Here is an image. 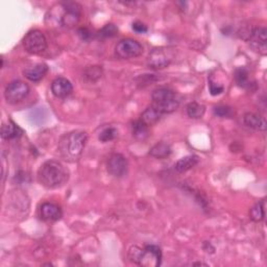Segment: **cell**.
I'll use <instances>...</instances> for the list:
<instances>
[{
	"instance_id": "6da1fadb",
	"label": "cell",
	"mask_w": 267,
	"mask_h": 267,
	"mask_svg": "<svg viewBox=\"0 0 267 267\" xmlns=\"http://www.w3.org/2000/svg\"><path fill=\"white\" fill-rule=\"evenodd\" d=\"M69 178V171L65 166L55 160L43 163L38 170V181L48 189L62 187Z\"/></svg>"
},
{
	"instance_id": "7a4b0ae2",
	"label": "cell",
	"mask_w": 267,
	"mask_h": 267,
	"mask_svg": "<svg viewBox=\"0 0 267 267\" xmlns=\"http://www.w3.org/2000/svg\"><path fill=\"white\" fill-rule=\"evenodd\" d=\"M88 135L84 131H73L64 135L59 142V153L65 161L76 162L86 146Z\"/></svg>"
},
{
	"instance_id": "3957f363",
	"label": "cell",
	"mask_w": 267,
	"mask_h": 267,
	"mask_svg": "<svg viewBox=\"0 0 267 267\" xmlns=\"http://www.w3.org/2000/svg\"><path fill=\"white\" fill-rule=\"evenodd\" d=\"M151 98H153V107L161 114L175 112L179 106V100L176 92L168 88L156 89L151 94Z\"/></svg>"
},
{
	"instance_id": "277c9868",
	"label": "cell",
	"mask_w": 267,
	"mask_h": 267,
	"mask_svg": "<svg viewBox=\"0 0 267 267\" xmlns=\"http://www.w3.org/2000/svg\"><path fill=\"white\" fill-rule=\"evenodd\" d=\"M240 37L249 43V46L259 53L265 55L267 53V31L265 27H252L248 31H242Z\"/></svg>"
},
{
	"instance_id": "5b68a950",
	"label": "cell",
	"mask_w": 267,
	"mask_h": 267,
	"mask_svg": "<svg viewBox=\"0 0 267 267\" xmlns=\"http://www.w3.org/2000/svg\"><path fill=\"white\" fill-rule=\"evenodd\" d=\"M115 53L119 59L128 60L134 59L142 54L143 47L138 41L133 39L121 40L115 47Z\"/></svg>"
},
{
	"instance_id": "8992f818",
	"label": "cell",
	"mask_w": 267,
	"mask_h": 267,
	"mask_svg": "<svg viewBox=\"0 0 267 267\" xmlns=\"http://www.w3.org/2000/svg\"><path fill=\"white\" fill-rule=\"evenodd\" d=\"M23 46L27 53L38 54L47 48V40L40 31H32L28 33L23 40Z\"/></svg>"
},
{
	"instance_id": "52a82bcc",
	"label": "cell",
	"mask_w": 267,
	"mask_h": 267,
	"mask_svg": "<svg viewBox=\"0 0 267 267\" xmlns=\"http://www.w3.org/2000/svg\"><path fill=\"white\" fill-rule=\"evenodd\" d=\"M28 93H30V87L27 84L22 81H14L6 86L4 96L8 103L15 105L22 102Z\"/></svg>"
},
{
	"instance_id": "ba28073f",
	"label": "cell",
	"mask_w": 267,
	"mask_h": 267,
	"mask_svg": "<svg viewBox=\"0 0 267 267\" xmlns=\"http://www.w3.org/2000/svg\"><path fill=\"white\" fill-rule=\"evenodd\" d=\"M63 14L60 18L61 22L66 27H73L78 23L82 15V6L77 2L62 3Z\"/></svg>"
},
{
	"instance_id": "9c48e42d",
	"label": "cell",
	"mask_w": 267,
	"mask_h": 267,
	"mask_svg": "<svg viewBox=\"0 0 267 267\" xmlns=\"http://www.w3.org/2000/svg\"><path fill=\"white\" fill-rule=\"evenodd\" d=\"M128 164L125 156L121 154H113L107 159V170L111 176L122 178L127 172Z\"/></svg>"
},
{
	"instance_id": "30bf717a",
	"label": "cell",
	"mask_w": 267,
	"mask_h": 267,
	"mask_svg": "<svg viewBox=\"0 0 267 267\" xmlns=\"http://www.w3.org/2000/svg\"><path fill=\"white\" fill-rule=\"evenodd\" d=\"M162 260V250L158 245H146L142 249L140 261L141 266H160Z\"/></svg>"
},
{
	"instance_id": "8fae6325",
	"label": "cell",
	"mask_w": 267,
	"mask_h": 267,
	"mask_svg": "<svg viewBox=\"0 0 267 267\" xmlns=\"http://www.w3.org/2000/svg\"><path fill=\"white\" fill-rule=\"evenodd\" d=\"M171 62V55L168 49L160 47L156 48L149 53L148 65L153 69H163L169 66Z\"/></svg>"
},
{
	"instance_id": "7c38bea8",
	"label": "cell",
	"mask_w": 267,
	"mask_h": 267,
	"mask_svg": "<svg viewBox=\"0 0 267 267\" xmlns=\"http://www.w3.org/2000/svg\"><path fill=\"white\" fill-rule=\"evenodd\" d=\"M72 91H73V87L67 78L57 77L52 84V92L57 98L67 97L71 94Z\"/></svg>"
},
{
	"instance_id": "4fadbf2b",
	"label": "cell",
	"mask_w": 267,
	"mask_h": 267,
	"mask_svg": "<svg viewBox=\"0 0 267 267\" xmlns=\"http://www.w3.org/2000/svg\"><path fill=\"white\" fill-rule=\"evenodd\" d=\"M40 216L45 221L60 220L63 216L62 209L53 203H44L40 208Z\"/></svg>"
},
{
	"instance_id": "5bb4252c",
	"label": "cell",
	"mask_w": 267,
	"mask_h": 267,
	"mask_svg": "<svg viewBox=\"0 0 267 267\" xmlns=\"http://www.w3.org/2000/svg\"><path fill=\"white\" fill-rule=\"evenodd\" d=\"M47 72H48L47 65L40 63V64L35 65V66L24 69L23 74L27 79H30L32 82H39L46 75Z\"/></svg>"
},
{
	"instance_id": "9a60e30c",
	"label": "cell",
	"mask_w": 267,
	"mask_h": 267,
	"mask_svg": "<svg viewBox=\"0 0 267 267\" xmlns=\"http://www.w3.org/2000/svg\"><path fill=\"white\" fill-rule=\"evenodd\" d=\"M244 125L248 127H250L252 129H256V131H266V121L263 117L259 116V115L252 114V113H247L243 117Z\"/></svg>"
},
{
	"instance_id": "2e32d148",
	"label": "cell",
	"mask_w": 267,
	"mask_h": 267,
	"mask_svg": "<svg viewBox=\"0 0 267 267\" xmlns=\"http://www.w3.org/2000/svg\"><path fill=\"white\" fill-rule=\"evenodd\" d=\"M23 131L17 125L14 124L13 121H10L8 125H3L1 127V137L5 140H12L19 138L22 136Z\"/></svg>"
},
{
	"instance_id": "e0dca14e",
	"label": "cell",
	"mask_w": 267,
	"mask_h": 267,
	"mask_svg": "<svg viewBox=\"0 0 267 267\" xmlns=\"http://www.w3.org/2000/svg\"><path fill=\"white\" fill-rule=\"evenodd\" d=\"M199 159L196 155H191V156H187L185 158H182L181 160H178L176 164V169L178 172H186L193 168L194 166H196L198 164Z\"/></svg>"
},
{
	"instance_id": "ac0fdd59",
	"label": "cell",
	"mask_w": 267,
	"mask_h": 267,
	"mask_svg": "<svg viewBox=\"0 0 267 267\" xmlns=\"http://www.w3.org/2000/svg\"><path fill=\"white\" fill-rule=\"evenodd\" d=\"M161 116H162V114L159 112L155 107L150 106L141 114V120L144 122V124L149 126V125H153L157 124V122L160 120Z\"/></svg>"
},
{
	"instance_id": "d6986e66",
	"label": "cell",
	"mask_w": 267,
	"mask_h": 267,
	"mask_svg": "<svg viewBox=\"0 0 267 267\" xmlns=\"http://www.w3.org/2000/svg\"><path fill=\"white\" fill-rule=\"evenodd\" d=\"M132 133L136 139L138 140H145L149 136L148 125L144 124V122L140 120H136L132 125Z\"/></svg>"
},
{
	"instance_id": "ffe728a7",
	"label": "cell",
	"mask_w": 267,
	"mask_h": 267,
	"mask_svg": "<svg viewBox=\"0 0 267 267\" xmlns=\"http://www.w3.org/2000/svg\"><path fill=\"white\" fill-rule=\"evenodd\" d=\"M171 154V147L169 144L165 142H160L156 144L149 150V156L156 159H165Z\"/></svg>"
},
{
	"instance_id": "44dd1931",
	"label": "cell",
	"mask_w": 267,
	"mask_h": 267,
	"mask_svg": "<svg viewBox=\"0 0 267 267\" xmlns=\"http://www.w3.org/2000/svg\"><path fill=\"white\" fill-rule=\"evenodd\" d=\"M249 217L255 222H260L265 218V199L261 200L250 209Z\"/></svg>"
},
{
	"instance_id": "7402d4cb",
	"label": "cell",
	"mask_w": 267,
	"mask_h": 267,
	"mask_svg": "<svg viewBox=\"0 0 267 267\" xmlns=\"http://www.w3.org/2000/svg\"><path fill=\"white\" fill-rule=\"evenodd\" d=\"M234 78H235L236 84L239 87H241V88H248V87L250 86L249 79V71L243 67L236 69Z\"/></svg>"
},
{
	"instance_id": "603a6c76",
	"label": "cell",
	"mask_w": 267,
	"mask_h": 267,
	"mask_svg": "<svg viewBox=\"0 0 267 267\" xmlns=\"http://www.w3.org/2000/svg\"><path fill=\"white\" fill-rule=\"evenodd\" d=\"M206 112V107L203 105H199L197 103H190L187 106V114L190 118L198 119L204 116Z\"/></svg>"
},
{
	"instance_id": "cb8c5ba5",
	"label": "cell",
	"mask_w": 267,
	"mask_h": 267,
	"mask_svg": "<svg viewBox=\"0 0 267 267\" xmlns=\"http://www.w3.org/2000/svg\"><path fill=\"white\" fill-rule=\"evenodd\" d=\"M85 77L90 82H96L102 77L103 75V70L98 66H91L85 70L84 73Z\"/></svg>"
},
{
	"instance_id": "d4e9b609",
	"label": "cell",
	"mask_w": 267,
	"mask_h": 267,
	"mask_svg": "<svg viewBox=\"0 0 267 267\" xmlns=\"http://www.w3.org/2000/svg\"><path fill=\"white\" fill-rule=\"evenodd\" d=\"M118 136V131L115 127H107L105 128L104 131L99 134L98 136V139L106 143V142H109V141H112L114 139H116Z\"/></svg>"
},
{
	"instance_id": "484cf974",
	"label": "cell",
	"mask_w": 267,
	"mask_h": 267,
	"mask_svg": "<svg viewBox=\"0 0 267 267\" xmlns=\"http://www.w3.org/2000/svg\"><path fill=\"white\" fill-rule=\"evenodd\" d=\"M214 115L221 118H230L234 115V111L231 107L228 106H218L214 107Z\"/></svg>"
},
{
	"instance_id": "4316f807",
	"label": "cell",
	"mask_w": 267,
	"mask_h": 267,
	"mask_svg": "<svg viewBox=\"0 0 267 267\" xmlns=\"http://www.w3.org/2000/svg\"><path fill=\"white\" fill-rule=\"evenodd\" d=\"M117 34H118V28L113 23L105 25L99 32V36L103 38H113Z\"/></svg>"
},
{
	"instance_id": "83f0119b",
	"label": "cell",
	"mask_w": 267,
	"mask_h": 267,
	"mask_svg": "<svg viewBox=\"0 0 267 267\" xmlns=\"http://www.w3.org/2000/svg\"><path fill=\"white\" fill-rule=\"evenodd\" d=\"M142 249H143L137 247V245H134V247H132L131 249H129L128 258L131 259L132 262H134L136 264H139L140 257H141V254H142Z\"/></svg>"
},
{
	"instance_id": "f1b7e54d",
	"label": "cell",
	"mask_w": 267,
	"mask_h": 267,
	"mask_svg": "<svg viewBox=\"0 0 267 267\" xmlns=\"http://www.w3.org/2000/svg\"><path fill=\"white\" fill-rule=\"evenodd\" d=\"M209 89H210L211 94L214 95V96L221 94V93L223 92V90H225V88H223V86L216 84L215 82L212 81V79H210V81H209Z\"/></svg>"
},
{
	"instance_id": "f546056e",
	"label": "cell",
	"mask_w": 267,
	"mask_h": 267,
	"mask_svg": "<svg viewBox=\"0 0 267 267\" xmlns=\"http://www.w3.org/2000/svg\"><path fill=\"white\" fill-rule=\"evenodd\" d=\"M132 27H133L134 32L138 33V34H144L147 32V26L144 23L140 22V21H136V22H134Z\"/></svg>"
},
{
	"instance_id": "4dcf8cb0",
	"label": "cell",
	"mask_w": 267,
	"mask_h": 267,
	"mask_svg": "<svg viewBox=\"0 0 267 267\" xmlns=\"http://www.w3.org/2000/svg\"><path fill=\"white\" fill-rule=\"evenodd\" d=\"M77 33H78L79 38H81L84 41H89L91 39V37H92L91 32L87 27H81L78 30Z\"/></svg>"
}]
</instances>
